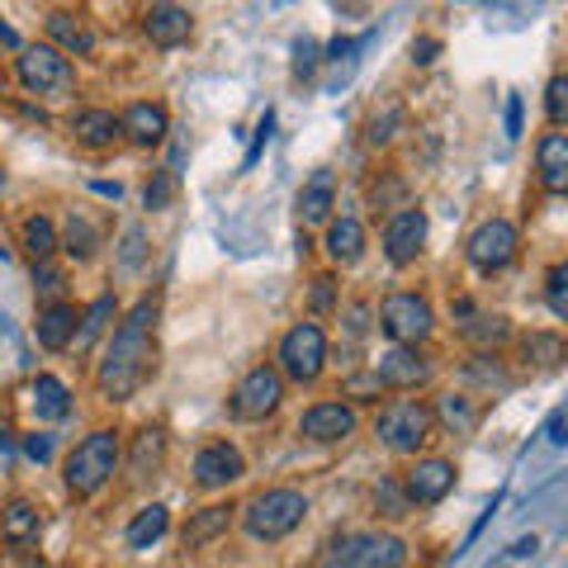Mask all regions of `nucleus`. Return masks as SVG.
<instances>
[{"mask_svg": "<svg viewBox=\"0 0 568 568\" xmlns=\"http://www.w3.org/2000/svg\"><path fill=\"white\" fill-rule=\"evenodd\" d=\"M39 530H43L39 503H29V497H10V503L0 507V540H6V545L24 549V545L39 540Z\"/></svg>", "mask_w": 568, "mask_h": 568, "instance_id": "nucleus-18", "label": "nucleus"}, {"mask_svg": "<svg viewBox=\"0 0 568 568\" xmlns=\"http://www.w3.org/2000/svg\"><path fill=\"white\" fill-rule=\"evenodd\" d=\"M317 67H323V48H317L313 39H298L294 43V81H313Z\"/></svg>", "mask_w": 568, "mask_h": 568, "instance_id": "nucleus-45", "label": "nucleus"}, {"mask_svg": "<svg viewBox=\"0 0 568 568\" xmlns=\"http://www.w3.org/2000/svg\"><path fill=\"white\" fill-rule=\"evenodd\" d=\"M375 507L384 511L388 521H403V517H413V507H407V493L398 478H379L375 484Z\"/></svg>", "mask_w": 568, "mask_h": 568, "instance_id": "nucleus-38", "label": "nucleus"}, {"mask_svg": "<svg viewBox=\"0 0 568 568\" xmlns=\"http://www.w3.org/2000/svg\"><path fill=\"white\" fill-rule=\"evenodd\" d=\"M0 48H24V43H20V33H14L6 20H0Z\"/></svg>", "mask_w": 568, "mask_h": 568, "instance_id": "nucleus-54", "label": "nucleus"}, {"mask_svg": "<svg viewBox=\"0 0 568 568\" xmlns=\"http://www.w3.org/2000/svg\"><path fill=\"white\" fill-rule=\"evenodd\" d=\"M95 194H104V200H119L123 190H119V185H110V181H95Z\"/></svg>", "mask_w": 568, "mask_h": 568, "instance_id": "nucleus-55", "label": "nucleus"}, {"mask_svg": "<svg viewBox=\"0 0 568 568\" xmlns=\"http://www.w3.org/2000/svg\"><path fill=\"white\" fill-rule=\"evenodd\" d=\"M436 58H440V39H417L413 43V62L417 67H432Z\"/></svg>", "mask_w": 568, "mask_h": 568, "instance_id": "nucleus-51", "label": "nucleus"}, {"mask_svg": "<svg viewBox=\"0 0 568 568\" xmlns=\"http://www.w3.org/2000/svg\"><path fill=\"white\" fill-rule=\"evenodd\" d=\"M379 327H384V336L394 346H413L417 351L426 336L436 332V313H432V304H426L422 294L398 290V294H388L379 304Z\"/></svg>", "mask_w": 568, "mask_h": 568, "instance_id": "nucleus-7", "label": "nucleus"}, {"mask_svg": "<svg viewBox=\"0 0 568 568\" xmlns=\"http://www.w3.org/2000/svg\"><path fill=\"white\" fill-rule=\"evenodd\" d=\"M545 298H549V313L555 317H568V265L555 261L545 275Z\"/></svg>", "mask_w": 568, "mask_h": 568, "instance_id": "nucleus-42", "label": "nucleus"}, {"mask_svg": "<svg viewBox=\"0 0 568 568\" xmlns=\"http://www.w3.org/2000/svg\"><path fill=\"white\" fill-rule=\"evenodd\" d=\"M355 48H361V43H355V39H342V33H336V39L327 43V62H346Z\"/></svg>", "mask_w": 568, "mask_h": 568, "instance_id": "nucleus-52", "label": "nucleus"}, {"mask_svg": "<svg viewBox=\"0 0 568 568\" xmlns=\"http://www.w3.org/2000/svg\"><path fill=\"white\" fill-rule=\"evenodd\" d=\"M0 194H6V171H0Z\"/></svg>", "mask_w": 568, "mask_h": 568, "instance_id": "nucleus-57", "label": "nucleus"}, {"mask_svg": "<svg viewBox=\"0 0 568 568\" xmlns=\"http://www.w3.org/2000/svg\"><path fill=\"white\" fill-rule=\"evenodd\" d=\"M171 530V511L162 503H152V507H142L133 526H129V549H152L156 540H162Z\"/></svg>", "mask_w": 568, "mask_h": 568, "instance_id": "nucleus-29", "label": "nucleus"}, {"mask_svg": "<svg viewBox=\"0 0 568 568\" xmlns=\"http://www.w3.org/2000/svg\"><path fill=\"white\" fill-rule=\"evenodd\" d=\"M271 129H275V114L265 110L261 114V123H256V138H252V152H246V162H242V171H252L256 166V156L265 152V142H271Z\"/></svg>", "mask_w": 568, "mask_h": 568, "instance_id": "nucleus-46", "label": "nucleus"}, {"mask_svg": "<svg viewBox=\"0 0 568 568\" xmlns=\"http://www.w3.org/2000/svg\"><path fill=\"white\" fill-rule=\"evenodd\" d=\"M20 85L29 95H71L77 91V67H71L58 48H48V43H39V48H24L20 52Z\"/></svg>", "mask_w": 568, "mask_h": 568, "instance_id": "nucleus-9", "label": "nucleus"}, {"mask_svg": "<svg viewBox=\"0 0 568 568\" xmlns=\"http://www.w3.org/2000/svg\"><path fill=\"white\" fill-rule=\"evenodd\" d=\"M119 459H123L119 432H110V426H100V432H91L77 450L67 455L62 478H67V488L77 493V497H95V493H100V488L119 474Z\"/></svg>", "mask_w": 568, "mask_h": 568, "instance_id": "nucleus-3", "label": "nucleus"}, {"mask_svg": "<svg viewBox=\"0 0 568 568\" xmlns=\"http://www.w3.org/2000/svg\"><path fill=\"white\" fill-rule=\"evenodd\" d=\"M233 503H213V507H200L194 517L185 521V530H181V545L185 549H204V545H213L219 536H227V526H233Z\"/></svg>", "mask_w": 568, "mask_h": 568, "instance_id": "nucleus-21", "label": "nucleus"}, {"mask_svg": "<svg viewBox=\"0 0 568 568\" xmlns=\"http://www.w3.org/2000/svg\"><path fill=\"white\" fill-rule=\"evenodd\" d=\"M521 355L540 369H559L564 365V336L559 332H530L521 342Z\"/></svg>", "mask_w": 568, "mask_h": 568, "instance_id": "nucleus-33", "label": "nucleus"}, {"mask_svg": "<svg viewBox=\"0 0 568 568\" xmlns=\"http://www.w3.org/2000/svg\"><path fill=\"white\" fill-rule=\"evenodd\" d=\"M355 426H361V417H355L351 403H313L298 417V436L313 440V446H342L355 436Z\"/></svg>", "mask_w": 568, "mask_h": 568, "instance_id": "nucleus-11", "label": "nucleus"}, {"mask_svg": "<svg viewBox=\"0 0 568 568\" xmlns=\"http://www.w3.org/2000/svg\"><path fill=\"white\" fill-rule=\"evenodd\" d=\"M536 171H540V190L545 194H564L568 190V133L549 129L536 148Z\"/></svg>", "mask_w": 568, "mask_h": 568, "instance_id": "nucleus-20", "label": "nucleus"}, {"mask_svg": "<svg viewBox=\"0 0 568 568\" xmlns=\"http://www.w3.org/2000/svg\"><path fill=\"white\" fill-rule=\"evenodd\" d=\"M304 517H308V497L298 488H265L242 507L246 536L261 540V545H275L284 536H294V530L304 526Z\"/></svg>", "mask_w": 568, "mask_h": 568, "instance_id": "nucleus-2", "label": "nucleus"}, {"mask_svg": "<svg viewBox=\"0 0 568 568\" xmlns=\"http://www.w3.org/2000/svg\"><path fill=\"white\" fill-rule=\"evenodd\" d=\"M156 313H162V298L156 294H142L138 304L123 313V323L114 327L110 336V346H104V361L95 369V388H100V398H110V403H123V398H133L142 379L152 375V355H156Z\"/></svg>", "mask_w": 568, "mask_h": 568, "instance_id": "nucleus-1", "label": "nucleus"}, {"mask_svg": "<svg viewBox=\"0 0 568 568\" xmlns=\"http://www.w3.org/2000/svg\"><path fill=\"white\" fill-rule=\"evenodd\" d=\"M114 313H119L114 294H100L95 304L77 317V336H71V346H77V351H91L100 336H104V327H110V317H114Z\"/></svg>", "mask_w": 568, "mask_h": 568, "instance_id": "nucleus-27", "label": "nucleus"}, {"mask_svg": "<svg viewBox=\"0 0 568 568\" xmlns=\"http://www.w3.org/2000/svg\"><path fill=\"white\" fill-rule=\"evenodd\" d=\"M375 375L384 379V388H422L426 379H432V361L413 346H394V351L379 355Z\"/></svg>", "mask_w": 568, "mask_h": 568, "instance_id": "nucleus-15", "label": "nucleus"}, {"mask_svg": "<svg viewBox=\"0 0 568 568\" xmlns=\"http://www.w3.org/2000/svg\"><path fill=\"white\" fill-rule=\"evenodd\" d=\"M346 332L355 336V342H361V336L369 332V308H365V304H351V308H346Z\"/></svg>", "mask_w": 568, "mask_h": 568, "instance_id": "nucleus-50", "label": "nucleus"}, {"mask_svg": "<svg viewBox=\"0 0 568 568\" xmlns=\"http://www.w3.org/2000/svg\"><path fill=\"white\" fill-rule=\"evenodd\" d=\"M327 256L336 265H355L365 256V227H361V219H336L327 227Z\"/></svg>", "mask_w": 568, "mask_h": 568, "instance_id": "nucleus-25", "label": "nucleus"}, {"mask_svg": "<svg viewBox=\"0 0 568 568\" xmlns=\"http://www.w3.org/2000/svg\"><path fill=\"white\" fill-rule=\"evenodd\" d=\"M33 294H39V304L43 308H52V304H67V271L62 265H52V261H43V265H33Z\"/></svg>", "mask_w": 568, "mask_h": 568, "instance_id": "nucleus-36", "label": "nucleus"}, {"mask_svg": "<svg viewBox=\"0 0 568 568\" xmlns=\"http://www.w3.org/2000/svg\"><path fill=\"white\" fill-rule=\"evenodd\" d=\"M24 252L33 256V265L52 261V252H58V227H52V219H43V213L24 219Z\"/></svg>", "mask_w": 568, "mask_h": 568, "instance_id": "nucleus-31", "label": "nucleus"}, {"mask_svg": "<svg viewBox=\"0 0 568 568\" xmlns=\"http://www.w3.org/2000/svg\"><path fill=\"white\" fill-rule=\"evenodd\" d=\"M407 129V114H403V104H388L384 114H375L365 123V138H369V148H388L398 133Z\"/></svg>", "mask_w": 568, "mask_h": 568, "instance_id": "nucleus-37", "label": "nucleus"}, {"mask_svg": "<svg viewBox=\"0 0 568 568\" xmlns=\"http://www.w3.org/2000/svg\"><path fill=\"white\" fill-rule=\"evenodd\" d=\"M77 308L71 304H52V308H39V323H33V336H39L43 351H67L71 336H77Z\"/></svg>", "mask_w": 568, "mask_h": 568, "instance_id": "nucleus-22", "label": "nucleus"}, {"mask_svg": "<svg viewBox=\"0 0 568 568\" xmlns=\"http://www.w3.org/2000/svg\"><path fill=\"white\" fill-rule=\"evenodd\" d=\"M162 450H166V436L156 426H142L138 432V446H133V478H148L156 465H162Z\"/></svg>", "mask_w": 568, "mask_h": 568, "instance_id": "nucleus-35", "label": "nucleus"}, {"mask_svg": "<svg viewBox=\"0 0 568 568\" xmlns=\"http://www.w3.org/2000/svg\"><path fill=\"white\" fill-rule=\"evenodd\" d=\"M327 365V332L317 323H294L290 332L280 336V379L294 384H313Z\"/></svg>", "mask_w": 568, "mask_h": 568, "instance_id": "nucleus-6", "label": "nucleus"}, {"mask_svg": "<svg viewBox=\"0 0 568 568\" xmlns=\"http://www.w3.org/2000/svg\"><path fill=\"white\" fill-rule=\"evenodd\" d=\"M6 256H10V252H6V246H0V261H6Z\"/></svg>", "mask_w": 568, "mask_h": 568, "instance_id": "nucleus-58", "label": "nucleus"}, {"mask_svg": "<svg viewBox=\"0 0 568 568\" xmlns=\"http://www.w3.org/2000/svg\"><path fill=\"white\" fill-rule=\"evenodd\" d=\"M521 252V233H517V223H507V219H488V223H478L469 242H465V256L478 275H497V271H507L511 261H517Z\"/></svg>", "mask_w": 568, "mask_h": 568, "instance_id": "nucleus-10", "label": "nucleus"}, {"mask_svg": "<svg viewBox=\"0 0 568 568\" xmlns=\"http://www.w3.org/2000/svg\"><path fill=\"white\" fill-rule=\"evenodd\" d=\"M398 484L407 493V507H432L455 488V465L450 459H440V455H426L398 478Z\"/></svg>", "mask_w": 568, "mask_h": 568, "instance_id": "nucleus-12", "label": "nucleus"}, {"mask_svg": "<svg viewBox=\"0 0 568 568\" xmlns=\"http://www.w3.org/2000/svg\"><path fill=\"white\" fill-rule=\"evenodd\" d=\"M432 417L446 422L455 436H469L474 426H478V407L465 394H446V398H440V407H432Z\"/></svg>", "mask_w": 568, "mask_h": 568, "instance_id": "nucleus-34", "label": "nucleus"}, {"mask_svg": "<svg viewBox=\"0 0 568 568\" xmlns=\"http://www.w3.org/2000/svg\"><path fill=\"white\" fill-rule=\"evenodd\" d=\"M545 114H549V129H564V119H568V77H549L545 85Z\"/></svg>", "mask_w": 568, "mask_h": 568, "instance_id": "nucleus-43", "label": "nucleus"}, {"mask_svg": "<svg viewBox=\"0 0 568 568\" xmlns=\"http://www.w3.org/2000/svg\"><path fill=\"white\" fill-rule=\"evenodd\" d=\"M384 394L388 388L375 369H355V375H346V384H342V398H355V403H379Z\"/></svg>", "mask_w": 568, "mask_h": 568, "instance_id": "nucleus-40", "label": "nucleus"}, {"mask_svg": "<svg viewBox=\"0 0 568 568\" xmlns=\"http://www.w3.org/2000/svg\"><path fill=\"white\" fill-rule=\"evenodd\" d=\"M14 455V446H10V432H0V459H10Z\"/></svg>", "mask_w": 568, "mask_h": 568, "instance_id": "nucleus-56", "label": "nucleus"}, {"mask_svg": "<svg viewBox=\"0 0 568 568\" xmlns=\"http://www.w3.org/2000/svg\"><path fill=\"white\" fill-rule=\"evenodd\" d=\"M119 133H129V142H138V148H156V142L171 133L166 104H152V100L129 104V110L119 114Z\"/></svg>", "mask_w": 568, "mask_h": 568, "instance_id": "nucleus-17", "label": "nucleus"}, {"mask_svg": "<svg viewBox=\"0 0 568 568\" xmlns=\"http://www.w3.org/2000/svg\"><path fill=\"white\" fill-rule=\"evenodd\" d=\"M58 246H62L71 261H91V256H95V246H100V227H95V219H85V213L71 209V219H67V227H62Z\"/></svg>", "mask_w": 568, "mask_h": 568, "instance_id": "nucleus-26", "label": "nucleus"}, {"mask_svg": "<svg viewBox=\"0 0 568 568\" xmlns=\"http://www.w3.org/2000/svg\"><path fill=\"white\" fill-rule=\"evenodd\" d=\"M332 171H317L298 194V223H327L332 219Z\"/></svg>", "mask_w": 568, "mask_h": 568, "instance_id": "nucleus-28", "label": "nucleus"}, {"mask_svg": "<svg viewBox=\"0 0 568 568\" xmlns=\"http://www.w3.org/2000/svg\"><path fill=\"white\" fill-rule=\"evenodd\" d=\"M375 432H379V440L394 455H417L426 440H432V432H436V417H432V407H426L422 398H394L379 413V422H375Z\"/></svg>", "mask_w": 568, "mask_h": 568, "instance_id": "nucleus-5", "label": "nucleus"}, {"mask_svg": "<svg viewBox=\"0 0 568 568\" xmlns=\"http://www.w3.org/2000/svg\"><path fill=\"white\" fill-rule=\"evenodd\" d=\"M142 261H148V233L133 223V227H123V237H119V271L133 275V271H142Z\"/></svg>", "mask_w": 568, "mask_h": 568, "instance_id": "nucleus-39", "label": "nucleus"}, {"mask_svg": "<svg viewBox=\"0 0 568 568\" xmlns=\"http://www.w3.org/2000/svg\"><path fill=\"white\" fill-rule=\"evenodd\" d=\"M545 436H549V446H564V440H568V413H564V407H555V413H549Z\"/></svg>", "mask_w": 568, "mask_h": 568, "instance_id": "nucleus-48", "label": "nucleus"}, {"mask_svg": "<svg viewBox=\"0 0 568 568\" xmlns=\"http://www.w3.org/2000/svg\"><path fill=\"white\" fill-rule=\"evenodd\" d=\"M142 33H148L156 48H181L194 33V14L185 6H148L142 10Z\"/></svg>", "mask_w": 568, "mask_h": 568, "instance_id": "nucleus-16", "label": "nucleus"}, {"mask_svg": "<svg viewBox=\"0 0 568 568\" xmlns=\"http://www.w3.org/2000/svg\"><path fill=\"white\" fill-rule=\"evenodd\" d=\"M407 540L394 530H351L332 540V555L323 568H403Z\"/></svg>", "mask_w": 568, "mask_h": 568, "instance_id": "nucleus-4", "label": "nucleus"}, {"mask_svg": "<svg viewBox=\"0 0 568 568\" xmlns=\"http://www.w3.org/2000/svg\"><path fill=\"white\" fill-rule=\"evenodd\" d=\"M24 455L33 459V465H48V459H52V436H48V432L24 436Z\"/></svg>", "mask_w": 568, "mask_h": 568, "instance_id": "nucleus-47", "label": "nucleus"}, {"mask_svg": "<svg viewBox=\"0 0 568 568\" xmlns=\"http://www.w3.org/2000/svg\"><path fill=\"white\" fill-rule=\"evenodd\" d=\"M422 246H426V213L403 204L384 227V256H388V265L403 271V265H413L422 256Z\"/></svg>", "mask_w": 568, "mask_h": 568, "instance_id": "nucleus-13", "label": "nucleus"}, {"mask_svg": "<svg viewBox=\"0 0 568 568\" xmlns=\"http://www.w3.org/2000/svg\"><path fill=\"white\" fill-rule=\"evenodd\" d=\"M336 308V275L323 271V275H313V290H308V313L313 317H323Z\"/></svg>", "mask_w": 568, "mask_h": 568, "instance_id": "nucleus-44", "label": "nucleus"}, {"mask_svg": "<svg viewBox=\"0 0 568 568\" xmlns=\"http://www.w3.org/2000/svg\"><path fill=\"white\" fill-rule=\"evenodd\" d=\"M242 474H246V459L233 440H213V446L194 455V484L200 488H227V484H237Z\"/></svg>", "mask_w": 568, "mask_h": 568, "instance_id": "nucleus-14", "label": "nucleus"}, {"mask_svg": "<svg viewBox=\"0 0 568 568\" xmlns=\"http://www.w3.org/2000/svg\"><path fill=\"white\" fill-rule=\"evenodd\" d=\"M536 549H540V540H536V536H521L517 545H511V549H507V555H517V559H526V555H536Z\"/></svg>", "mask_w": 568, "mask_h": 568, "instance_id": "nucleus-53", "label": "nucleus"}, {"mask_svg": "<svg viewBox=\"0 0 568 568\" xmlns=\"http://www.w3.org/2000/svg\"><path fill=\"white\" fill-rule=\"evenodd\" d=\"M171 200H175V171H152V181L142 185V209L162 213L171 209Z\"/></svg>", "mask_w": 568, "mask_h": 568, "instance_id": "nucleus-41", "label": "nucleus"}, {"mask_svg": "<svg viewBox=\"0 0 568 568\" xmlns=\"http://www.w3.org/2000/svg\"><path fill=\"white\" fill-rule=\"evenodd\" d=\"M284 403V379L275 365H252L246 375L237 379V388L227 394V413L237 422H265Z\"/></svg>", "mask_w": 568, "mask_h": 568, "instance_id": "nucleus-8", "label": "nucleus"}, {"mask_svg": "<svg viewBox=\"0 0 568 568\" xmlns=\"http://www.w3.org/2000/svg\"><path fill=\"white\" fill-rule=\"evenodd\" d=\"M507 317L503 313H469V317H459V336L474 346H497V342H507Z\"/></svg>", "mask_w": 568, "mask_h": 568, "instance_id": "nucleus-30", "label": "nucleus"}, {"mask_svg": "<svg viewBox=\"0 0 568 568\" xmlns=\"http://www.w3.org/2000/svg\"><path fill=\"white\" fill-rule=\"evenodd\" d=\"M29 403H33V417L39 422H62L71 417V388L58 375H39L29 388Z\"/></svg>", "mask_w": 568, "mask_h": 568, "instance_id": "nucleus-24", "label": "nucleus"}, {"mask_svg": "<svg viewBox=\"0 0 568 568\" xmlns=\"http://www.w3.org/2000/svg\"><path fill=\"white\" fill-rule=\"evenodd\" d=\"M526 133V110H521V95H507V138H521Z\"/></svg>", "mask_w": 568, "mask_h": 568, "instance_id": "nucleus-49", "label": "nucleus"}, {"mask_svg": "<svg viewBox=\"0 0 568 568\" xmlns=\"http://www.w3.org/2000/svg\"><path fill=\"white\" fill-rule=\"evenodd\" d=\"M67 129H71V138H77L81 148L100 152V148H114V138H119V114H110V110H81L77 119L67 123Z\"/></svg>", "mask_w": 568, "mask_h": 568, "instance_id": "nucleus-23", "label": "nucleus"}, {"mask_svg": "<svg viewBox=\"0 0 568 568\" xmlns=\"http://www.w3.org/2000/svg\"><path fill=\"white\" fill-rule=\"evenodd\" d=\"M48 39H52L48 48H58L67 62H71V58H91V52H95L91 24L77 20V14H67V10H52V14H48Z\"/></svg>", "mask_w": 568, "mask_h": 568, "instance_id": "nucleus-19", "label": "nucleus"}, {"mask_svg": "<svg viewBox=\"0 0 568 568\" xmlns=\"http://www.w3.org/2000/svg\"><path fill=\"white\" fill-rule=\"evenodd\" d=\"M465 379H469V384H484L488 394H507V388H511V375L503 369V361H497V355H488V351H478L474 361L465 365Z\"/></svg>", "mask_w": 568, "mask_h": 568, "instance_id": "nucleus-32", "label": "nucleus"}]
</instances>
